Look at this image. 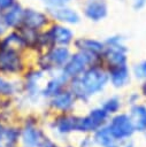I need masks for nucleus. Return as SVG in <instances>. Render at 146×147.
<instances>
[{"label": "nucleus", "instance_id": "1", "mask_svg": "<svg viewBox=\"0 0 146 147\" xmlns=\"http://www.w3.org/2000/svg\"><path fill=\"white\" fill-rule=\"evenodd\" d=\"M71 48L68 46H53L44 52L34 54V67L45 74H53L62 70L71 55Z\"/></svg>", "mask_w": 146, "mask_h": 147}, {"label": "nucleus", "instance_id": "2", "mask_svg": "<svg viewBox=\"0 0 146 147\" xmlns=\"http://www.w3.org/2000/svg\"><path fill=\"white\" fill-rule=\"evenodd\" d=\"M105 49L101 54V61L105 68L128 64L129 49L124 44V37L121 33H114L103 39Z\"/></svg>", "mask_w": 146, "mask_h": 147}, {"label": "nucleus", "instance_id": "3", "mask_svg": "<svg viewBox=\"0 0 146 147\" xmlns=\"http://www.w3.org/2000/svg\"><path fill=\"white\" fill-rule=\"evenodd\" d=\"M26 52L0 48V75L21 77L29 67Z\"/></svg>", "mask_w": 146, "mask_h": 147}, {"label": "nucleus", "instance_id": "4", "mask_svg": "<svg viewBox=\"0 0 146 147\" xmlns=\"http://www.w3.org/2000/svg\"><path fill=\"white\" fill-rule=\"evenodd\" d=\"M78 77L89 96L102 91L109 83L108 72L102 63L92 64Z\"/></svg>", "mask_w": 146, "mask_h": 147}, {"label": "nucleus", "instance_id": "5", "mask_svg": "<svg viewBox=\"0 0 146 147\" xmlns=\"http://www.w3.org/2000/svg\"><path fill=\"white\" fill-rule=\"evenodd\" d=\"M97 63H102L101 56H95L90 53L75 49L74 52H71V55L62 68V71L69 78H74L80 76L89 67Z\"/></svg>", "mask_w": 146, "mask_h": 147}, {"label": "nucleus", "instance_id": "6", "mask_svg": "<svg viewBox=\"0 0 146 147\" xmlns=\"http://www.w3.org/2000/svg\"><path fill=\"white\" fill-rule=\"evenodd\" d=\"M79 10L86 21L91 23H100L109 15L108 0H82L79 2Z\"/></svg>", "mask_w": 146, "mask_h": 147}, {"label": "nucleus", "instance_id": "7", "mask_svg": "<svg viewBox=\"0 0 146 147\" xmlns=\"http://www.w3.org/2000/svg\"><path fill=\"white\" fill-rule=\"evenodd\" d=\"M52 22L62 23L69 26H76L80 24L83 21V16L80 14L79 8H76L74 5H66L61 7L47 8L46 9Z\"/></svg>", "mask_w": 146, "mask_h": 147}, {"label": "nucleus", "instance_id": "8", "mask_svg": "<svg viewBox=\"0 0 146 147\" xmlns=\"http://www.w3.org/2000/svg\"><path fill=\"white\" fill-rule=\"evenodd\" d=\"M51 22L52 20L45 8H38L34 6L24 7L22 25L37 31H43L51 24Z\"/></svg>", "mask_w": 146, "mask_h": 147}, {"label": "nucleus", "instance_id": "9", "mask_svg": "<svg viewBox=\"0 0 146 147\" xmlns=\"http://www.w3.org/2000/svg\"><path fill=\"white\" fill-rule=\"evenodd\" d=\"M46 30L54 46H68V47L72 46V42L76 38L72 26L57 22H51V24L46 28Z\"/></svg>", "mask_w": 146, "mask_h": 147}, {"label": "nucleus", "instance_id": "10", "mask_svg": "<svg viewBox=\"0 0 146 147\" xmlns=\"http://www.w3.org/2000/svg\"><path fill=\"white\" fill-rule=\"evenodd\" d=\"M20 141L22 142L23 147H45L46 146V138L44 137L43 132L36 129L31 123H26L21 129Z\"/></svg>", "mask_w": 146, "mask_h": 147}, {"label": "nucleus", "instance_id": "11", "mask_svg": "<svg viewBox=\"0 0 146 147\" xmlns=\"http://www.w3.org/2000/svg\"><path fill=\"white\" fill-rule=\"evenodd\" d=\"M72 47L77 51H83V52L90 53L95 56H101L105 49V42L103 40H100L97 38L80 36V37L75 38L72 42Z\"/></svg>", "mask_w": 146, "mask_h": 147}, {"label": "nucleus", "instance_id": "12", "mask_svg": "<svg viewBox=\"0 0 146 147\" xmlns=\"http://www.w3.org/2000/svg\"><path fill=\"white\" fill-rule=\"evenodd\" d=\"M108 129L115 139H124L132 134L135 126L130 117L126 115H118L113 118Z\"/></svg>", "mask_w": 146, "mask_h": 147}, {"label": "nucleus", "instance_id": "13", "mask_svg": "<svg viewBox=\"0 0 146 147\" xmlns=\"http://www.w3.org/2000/svg\"><path fill=\"white\" fill-rule=\"evenodd\" d=\"M24 5L21 0H17L14 5H11L7 10L1 14V17L7 25L8 30H16L23 23V13H24Z\"/></svg>", "mask_w": 146, "mask_h": 147}, {"label": "nucleus", "instance_id": "14", "mask_svg": "<svg viewBox=\"0 0 146 147\" xmlns=\"http://www.w3.org/2000/svg\"><path fill=\"white\" fill-rule=\"evenodd\" d=\"M22 93H24V85L21 77L0 75V98H13Z\"/></svg>", "mask_w": 146, "mask_h": 147}, {"label": "nucleus", "instance_id": "15", "mask_svg": "<svg viewBox=\"0 0 146 147\" xmlns=\"http://www.w3.org/2000/svg\"><path fill=\"white\" fill-rule=\"evenodd\" d=\"M109 77V83L114 87H124L129 84L131 79V70L129 68V64L117 65V67H110L106 68Z\"/></svg>", "mask_w": 146, "mask_h": 147}, {"label": "nucleus", "instance_id": "16", "mask_svg": "<svg viewBox=\"0 0 146 147\" xmlns=\"http://www.w3.org/2000/svg\"><path fill=\"white\" fill-rule=\"evenodd\" d=\"M0 48H8L28 53L26 46L17 30H8L2 37H0Z\"/></svg>", "mask_w": 146, "mask_h": 147}, {"label": "nucleus", "instance_id": "17", "mask_svg": "<svg viewBox=\"0 0 146 147\" xmlns=\"http://www.w3.org/2000/svg\"><path fill=\"white\" fill-rule=\"evenodd\" d=\"M74 94L70 91H61L52 99V105L61 110H67L72 106L74 102Z\"/></svg>", "mask_w": 146, "mask_h": 147}, {"label": "nucleus", "instance_id": "18", "mask_svg": "<svg viewBox=\"0 0 146 147\" xmlns=\"http://www.w3.org/2000/svg\"><path fill=\"white\" fill-rule=\"evenodd\" d=\"M20 137H21L20 127L14 126V125H6L2 145L5 147H16L17 144L20 142Z\"/></svg>", "mask_w": 146, "mask_h": 147}, {"label": "nucleus", "instance_id": "19", "mask_svg": "<svg viewBox=\"0 0 146 147\" xmlns=\"http://www.w3.org/2000/svg\"><path fill=\"white\" fill-rule=\"evenodd\" d=\"M132 124L139 131L146 130V108L144 106H135L131 110Z\"/></svg>", "mask_w": 146, "mask_h": 147}, {"label": "nucleus", "instance_id": "20", "mask_svg": "<svg viewBox=\"0 0 146 147\" xmlns=\"http://www.w3.org/2000/svg\"><path fill=\"white\" fill-rule=\"evenodd\" d=\"M77 117H72V116H64L57 119L56 122V129L57 131L62 132V133H68L72 130H77Z\"/></svg>", "mask_w": 146, "mask_h": 147}, {"label": "nucleus", "instance_id": "21", "mask_svg": "<svg viewBox=\"0 0 146 147\" xmlns=\"http://www.w3.org/2000/svg\"><path fill=\"white\" fill-rule=\"evenodd\" d=\"M114 137L110 133L109 129H101L99 132H97L95 134V140L99 145L103 146V147H113V142H114Z\"/></svg>", "mask_w": 146, "mask_h": 147}, {"label": "nucleus", "instance_id": "22", "mask_svg": "<svg viewBox=\"0 0 146 147\" xmlns=\"http://www.w3.org/2000/svg\"><path fill=\"white\" fill-rule=\"evenodd\" d=\"M132 75L140 80H146V59L133 65Z\"/></svg>", "mask_w": 146, "mask_h": 147}, {"label": "nucleus", "instance_id": "23", "mask_svg": "<svg viewBox=\"0 0 146 147\" xmlns=\"http://www.w3.org/2000/svg\"><path fill=\"white\" fill-rule=\"evenodd\" d=\"M43 5V8H54V7H61L66 5H72L75 0H40L39 1Z\"/></svg>", "mask_w": 146, "mask_h": 147}, {"label": "nucleus", "instance_id": "24", "mask_svg": "<svg viewBox=\"0 0 146 147\" xmlns=\"http://www.w3.org/2000/svg\"><path fill=\"white\" fill-rule=\"evenodd\" d=\"M120 108V101L116 98H110L106 101V103L103 105V109L107 113H115L117 109Z\"/></svg>", "mask_w": 146, "mask_h": 147}, {"label": "nucleus", "instance_id": "25", "mask_svg": "<svg viewBox=\"0 0 146 147\" xmlns=\"http://www.w3.org/2000/svg\"><path fill=\"white\" fill-rule=\"evenodd\" d=\"M146 8V0H135L132 1V9L136 11H141Z\"/></svg>", "mask_w": 146, "mask_h": 147}, {"label": "nucleus", "instance_id": "26", "mask_svg": "<svg viewBox=\"0 0 146 147\" xmlns=\"http://www.w3.org/2000/svg\"><path fill=\"white\" fill-rule=\"evenodd\" d=\"M17 0H0V15L7 10L11 5H14Z\"/></svg>", "mask_w": 146, "mask_h": 147}, {"label": "nucleus", "instance_id": "27", "mask_svg": "<svg viewBox=\"0 0 146 147\" xmlns=\"http://www.w3.org/2000/svg\"><path fill=\"white\" fill-rule=\"evenodd\" d=\"M7 31H8V28H7V25L5 24L2 17H1V15H0V37H2Z\"/></svg>", "mask_w": 146, "mask_h": 147}, {"label": "nucleus", "instance_id": "28", "mask_svg": "<svg viewBox=\"0 0 146 147\" xmlns=\"http://www.w3.org/2000/svg\"><path fill=\"white\" fill-rule=\"evenodd\" d=\"M45 147H54V146H53L52 144H48V145H47V146H45Z\"/></svg>", "mask_w": 146, "mask_h": 147}, {"label": "nucleus", "instance_id": "29", "mask_svg": "<svg viewBox=\"0 0 146 147\" xmlns=\"http://www.w3.org/2000/svg\"><path fill=\"white\" fill-rule=\"evenodd\" d=\"M0 147H5V146H3V145H2V144H0Z\"/></svg>", "mask_w": 146, "mask_h": 147}, {"label": "nucleus", "instance_id": "30", "mask_svg": "<svg viewBox=\"0 0 146 147\" xmlns=\"http://www.w3.org/2000/svg\"><path fill=\"white\" fill-rule=\"evenodd\" d=\"M75 1H78V2H80V1H82V0H75Z\"/></svg>", "mask_w": 146, "mask_h": 147}, {"label": "nucleus", "instance_id": "31", "mask_svg": "<svg viewBox=\"0 0 146 147\" xmlns=\"http://www.w3.org/2000/svg\"><path fill=\"white\" fill-rule=\"evenodd\" d=\"M126 147H131V146H126Z\"/></svg>", "mask_w": 146, "mask_h": 147}, {"label": "nucleus", "instance_id": "32", "mask_svg": "<svg viewBox=\"0 0 146 147\" xmlns=\"http://www.w3.org/2000/svg\"><path fill=\"white\" fill-rule=\"evenodd\" d=\"M36 1H40V0H36Z\"/></svg>", "mask_w": 146, "mask_h": 147}, {"label": "nucleus", "instance_id": "33", "mask_svg": "<svg viewBox=\"0 0 146 147\" xmlns=\"http://www.w3.org/2000/svg\"><path fill=\"white\" fill-rule=\"evenodd\" d=\"M131 1H135V0H131Z\"/></svg>", "mask_w": 146, "mask_h": 147}]
</instances>
